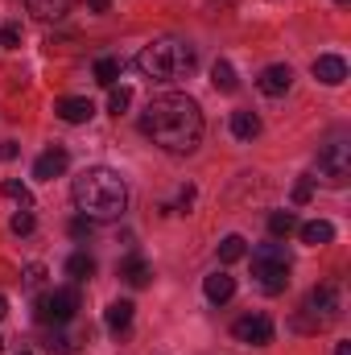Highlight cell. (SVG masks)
<instances>
[{
  "label": "cell",
  "instance_id": "obj_1",
  "mask_svg": "<svg viewBox=\"0 0 351 355\" xmlns=\"http://www.w3.org/2000/svg\"><path fill=\"white\" fill-rule=\"evenodd\" d=\"M141 132L166 153H194L203 141V112L190 95H157L141 112Z\"/></svg>",
  "mask_w": 351,
  "mask_h": 355
},
{
  "label": "cell",
  "instance_id": "obj_2",
  "mask_svg": "<svg viewBox=\"0 0 351 355\" xmlns=\"http://www.w3.org/2000/svg\"><path fill=\"white\" fill-rule=\"evenodd\" d=\"M71 198H75V207L87 215L91 223L95 219H120L124 207H128V186H124V178L116 170L91 166V170H83L71 182Z\"/></svg>",
  "mask_w": 351,
  "mask_h": 355
},
{
  "label": "cell",
  "instance_id": "obj_3",
  "mask_svg": "<svg viewBox=\"0 0 351 355\" xmlns=\"http://www.w3.org/2000/svg\"><path fill=\"white\" fill-rule=\"evenodd\" d=\"M137 67L153 83H174V79L194 71V46L190 42H178V37H157V42H149L137 54Z\"/></svg>",
  "mask_w": 351,
  "mask_h": 355
},
{
  "label": "cell",
  "instance_id": "obj_4",
  "mask_svg": "<svg viewBox=\"0 0 351 355\" xmlns=\"http://www.w3.org/2000/svg\"><path fill=\"white\" fill-rule=\"evenodd\" d=\"M289 268H293V261H289L285 244H261L252 252V277H257V285H261L264 293H285Z\"/></svg>",
  "mask_w": 351,
  "mask_h": 355
},
{
  "label": "cell",
  "instance_id": "obj_5",
  "mask_svg": "<svg viewBox=\"0 0 351 355\" xmlns=\"http://www.w3.org/2000/svg\"><path fill=\"white\" fill-rule=\"evenodd\" d=\"M339 289L335 285H318V289H310V297H306V306H302V314H298V331H327L335 318H339Z\"/></svg>",
  "mask_w": 351,
  "mask_h": 355
},
{
  "label": "cell",
  "instance_id": "obj_6",
  "mask_svg": "<svg viewBox=\"0 0 351 355\" xmlns=\"http://www.w3.org/2000/svg\"><path fill=\"white\" fill-rule=\"evenodd\" d=\"M79 289L75 285H62V289H50V293H42L37 302H33V318L37 322H46V327H67L75 314H79Z\"/></svg>",
  "mask_w": 351,
  "mask_h": 355
},
{
  "label": "cell",
  "instance_id": "obj_7",
  "mask_svg": "<svg viewBox=\"0 0 351 355\" xmlns=\"http://www.w3.org/2000/svg\"><path fill=\"white\" fill-rule=\"evenodd\" d=\"M318 178H323L327 186L343 190V186L351 182V145H343V141L327 145V149L318 153Z\"/></svg>",
  "mask_w": 351,
  "mask_h": 355
},
{
  "label": "cell",
  "instance_id": "obj_8",
  "mask_svg": "<svg viewBox=\"0 0 351 355\" xmlns=\"http://www.w3.org/2000/svg\"><path fill=\"white\" fill-rule=\"evenodd\" d=\"M232 335L248 347H264V343H273V318L268 314H244V318H236Z\"/></svg>",
  "mask_w": 351,
  "mask_h": 355
},
{
  "label": "cell",
  "instance_id": "obj_9",
  "mask_svg": "<svg viewBox=\"0 0 351 355\" xmlns=\"http://www.w3.org/2000/svg\"><path fill=\"white\" fill-rule=\"evenodd\" d=\"M54 116H58L62 124H87L91 116H95V103L83 99V95H67V99L54 103Z\"/></svg>",
  "mask_w": 351,
  "mask_h": 355
},
{
  "label": "cell",
  "instance_id": "obj_10",
  "mask_svg": "<svg viewBox=\"0 0 351 355\" xmlns=\"http://www.w3.org/2000/svg\"><path fill=\"white\" fill-rule=\"evenodd\" d=\"M67 166H71V153H67V149H46V153L33 162V178H37V182H54V178L67 174Z\"/></svg>",
  "mask_w": 351,
  "mask_h": 355
},
{
  "label": "cell",
  "instance_id": "obj_11",
  "mask_svg": "<svg viewBox=\"0 0 351 355\" xmlns=\"http://www.w3.org/2000/svg\"><path fill=\"white\" fill-rule=\"evenodd\" d=\"M257 87H261V95H268V99H277V95H285V91L293 87V71L289 67H264L261 79H257Z\"/></svg>",
  "mask_w": 351,
  "mask_h": 355
},
{
  "label": "cell",
  "instance_id": "obj_12",
  "mask_svg": "<svg viewBox=\"0 0 351 355\" xmlns=\"http://www.w3.org/2000/svg\"><path fill=\"white\" fill-rule=\"evenodd\" d=\"M314 79L327 83V87H339V83L348 79V62H343L339 54H318V58H314Z\"/></svg>",
  "mask_w": 351,
  "mask_h": 355
},
{
  "label": "cell",
  "instance_id": "obj_13",
  "mask_svg": "<svg viewBox=\"0 0 351 355\" xmlns=\"http://www.w3.org/2000/svg\"><path fill=\"white\" fill-rule=\"evenodd\" d=\"M298 236H302V244H310V248H323V244H331V240H335V223H327V219L298 223Z\"/></svg>",
  "mask_w": 351,
  "mask_h": 355
},
{
  "label": "cell",
  "instance_id": "obj_14",
  "mask_svg": "<svg viewBox=\"0 0 351 355\" xmlns=\"http://www.w3.org/2000/svg\"><path fill=\"white\" fill-rule=\"evenodd\" d=\"M203 293L211 297V302H232L236 297V277H228V272H211L207 281H203Z\"/></svg>",
  "mask_w": 351,
  "mask_h": 355
},
{
  "label": "cell",
  "instance_id": "obj_15",
  "mask_svg": "<svg viewBox=\"0 0 351 355\" xmlns=\"http://www.w3.org/2000/svg\"><path fill=\"white\" fill-rule=\"evenodd\" d=\"M232 137L236 141H257L261 137V116L257 112H232Z\"/></svg>",
  "mask_w": 351,
  "mask_h": 355
},
{
  "label": "cell",
  "instance_id": "obj_16",
  "mask_svg": "<svg viewBox=\"0 0 351 355\" xmlns=\"http://www.w3.org/2000/svg\"><path fill=\"white\" fill-rule=\"evenodd\" d=\"M132 310H137V306H132V302H124V297H120V302H112V306L103 310L108 331H116V335H120V331H128V327H132Z\"/></svg>",
  "mask_w": 351,
  "mask_h": 355
},
{
  "label": "cell",
  "instance_id": "obj_17",
  "mask_svg": "<svg viewBox=\"0 0 351 355\" xmlns=\"http://www.w3.org/2000/svg\"><path fill=\"white\" fill-rule=\"evenodd\" d=\"M211 87L223 91V95H232V91L240 87V79H236V67H232L228 58H219V62L211 67Z\"/></svg>",
  "mask_w": 351,
  "mask_h": 355
},
{
  "label": "cell",
  "instance_id": "obj_18",
  "mask_svg": "<svg viewBox=\"0 0 351 355\" xmlns=\"http://www.w3.org/2000/svg\"><path fill=\"white\" fill-rule=\"evenodd\" d=\"M75 8V0H29V12L42 17V21H58Z\"/></svg>",
  "mask_w": 351,
  "mask_h": 355
},
{
  "label": "cell",
  "instance_id": "obj_19",
  "mask_svg": "<svg viewBox=\"0 0 351 355\" xmlns=\"http://www.w3.org/2000/svg\"><path fill=\"white\" fill-rule=\"evenodd\" d=\"M120 281H128L132 289L149 285V265H145L141 257H124V261H120Z\"/></svg>",
  "mask_w": 351,
  "mask_h": 355
},
{
  "label": "cell",
  "instance_id": "obj_20",
  "mask_svg": "<svg viewBox=\"0 0 351 355\" xmlns=\"http://www.w3.org/2000/svg\"><path fill=\"white\" fill-rule=\"evenodd\" d=\"M298 232V215L293 211H273L268 215V236L273 240H285V236H293Z\"/></svg>",
  "mask_w": 351,
  "mask_h": 355
},
{
  "label": "cell",
  "instance_id": "obj_21",
  "mask_svg": "<svg viewBox=\"0 0 351 355\" xmlns=\"http://www.w3.org/2000/svg\"><path fill=\"white\" fill-rule=\"evenodd\" d=\"M248 257V240L244 236H223L219 240V261L223 265H236V261H244Z\"/></svg>",
  "mask_w": 351,
  "mask_h": 355
},
{
  "label": "cell",
  "instance_id": "obj_22",
  "mask_svg": "<svg viewBox=\"0 0 351 355\" xmlns=\"http://www.w3.org/2000/svg\"><path fill=\"white\" fill-rule=\"evenodd\" d=\"M120 58H95V83H103V87H116V79H120Z\"/></svg>",
  "mask_w": 351,
  "mask_h": 355
},
{
  "label": "cell",
  "instance_id": "obj_23",
  "mask_svg": "<svg viewBox=\"0 0 351 355\" xmlns=\"http://www.w3.org/2000/svg\"><path fill=\"white\" fill-rule=\"evenodd\" d=\"M67 272H71L75 281H91V277H95V257H87V252H75V257L67 261Z\"/></svg>",
  "mask_w": 351,
  "mask_h": 355
},
{
  "label": "cell",
  "instance_id": "obj_24",
  "mask_svg": "<svg viewBox=\"0 0 351 355\" xmlns=\"http://www.w3.org/2000/svg\"><path fill=\"white\" fill-rule=\"evenodd\" d=\"M0 190H4V198H12V202H21V207H33V194H29V186H25V182L4 178V182H0Z\"/></svg>",
  "mask_w": 351,
  "mask_h": 355
},
{
  "label": "cell",
  "instance_id": "obj_25",
  "mask_svg": "<svg viewBox=\"0 0 351 355\" xmlns=\"http://www.w3.org/2000/svg\"><path fill=\"white\" fill-rule=\"evenodd\" d=\"M128 103H132V87H112V95H108V112L112 116L128 112Z\"/></svg>",
  "mask_w": 351,
  "mask_h": 355
},
{
  "label": "cell",
  "instance_id": "obj_26",
  "mask_svg": "<svg viewBox=\"0 0 351 355\" xmlns=\"http://www.w3.org/2000/svg\"><path fill=\"white\" fill-rule=\"evenodd\" d=\"M8 227H12V236H29V232H33V227H37V219H33V215H29V211H17V215H12V223H8Z\"/></svg>",
  "mask_w": 351,
  "mask_h": 355
},
{
  "label": "cell",
  "instance_id": "obj_27",
  "mask_svg": "<svg viewBox=\"0 0 351 355\" xmlns=\"http://www.w3.org/2000/svg\"><path fill=\"white\" fill-rule=\"evenodd\" d=\"M0 46H8V50L21 46V25H17V21H8V25L0 29Z\"/></svg>",
  "mask_w": 351,
  "mask_h": 355
},
{
  "label": "cell",
  "instance_id": "obj_28",
  "mask_svg": "<svg viewBox=\"0 0 351 355\" xmlns=\"http://www.w3.org/2000/svg\"><path fill=\"white\" fill-rule=\"evenodd\" d=\"M42 277H46V265H25V277H21V285L37 289V285H42Z\"/></svg>",
  "mask_w": 351,
  "mask_h": 355
},
{
  "label": "cell",
  "instance_id": "obj_29",
  "mask_svg": "<svg viewBox=\"0 0 351 355\" xmlns=\"http://www.w3.org/2000/svg\"><path fill=\"white\" fill-rule=\"evenodd\" d=\"M71 236H75V240H83V236H91V219H87V215L71 219Z\"/></svg>",
  "mask_w": 351,
  "mask_h": 355
},
{
  "label": "cell",
  "instance_id": "obj_30",
  "mask_svg": "<svg viewBox=\"0 0 351 355\" xmlns=\"http://www.w3.org/2000/svg\"><path fill=\"white\" fill-rule=\"evenodd\" d=\"M310 194H314V186H310V178H302L293 186V202H310Z\"/></svg>",
  "mask_w": 351,
  "mask_h": 355
},
{
  "label": "cell",
  "instance_id": "obj_31",
  "mask_svg": "<svg viewBox=\"0 0 351 355\" xmlns=\"http://www.w3.org/2000/svg\"><path fill=\"white\" fill-rule=\"evenodd\" d=\"M178 207H182V211H190V207H194V186H182V194H178Z\"/></svg>",
  "mask_w": 351,
  "mask_h": 355
},
{
  "label": "cell",
  "instance_id": "obj_32",
  "mask_svg": "<svg viewBox=\"0 0 351 355\" xmlns=\"http://www.w3.org/2000/svg\"><path fill=\"white\" fill-rule=\"evenodd\" d=\"M17 157V145L12 141H0V162H12Z\"/></svg>",
  "mask_w": 351,
  "mask_h": 355
},
{
  "label": "cell",
  "instance_id": "obj_33",
  "mask_svg": "<svg viewBox=\"0 0 351 355\" xmlns=\"http://www.w3.org/2000/svg\"><path fill=\"white\" fill-rule=\"evenodd\" d=\"M87 8L91 12H108V0H87Z\"/></svg>",
  "mask_w": 351,
  "mask_h": 355
},
{
  "label": "cell",
  "instance_id": "obj_34",
  "mask_svg": "<svg viewBox=\"0 0 351 355\" xmlns=\"http://www.w3.org/2000/svg\"><path fill=\"white\" fill-rule=\"evenodd\" d=\"M335 355H351V343H339V347H335Z\"/></svg>",
  "mask_w": 351,
  "mask_h": 355
},
{
  "label": "cell",
  "instance_id": "obj_35",
  "mask_svg": "<svg viewBox=\"0 0 351 355\" xmlns=\"http://www.w3.org/2000/svg\"><path fill=\"white\" fill-rule=\"evenodd\" d=\"M4 314H8V297H0V318H4Z\"/></svg>",
  "mask_w": 351,
  "mask_h": 355
},
{
  "label": "cell",
  "instance_id": "obj_36",
  "mask_svg": "<svg viewBox=\"0 0 351 355\" xmlns=\"http://www.w3.org/2000/svg\"><path fill=\"white\" fill-rule=\"evenodd\" d=\"M17 355H33V352H17Z\"/></svg>",
  "mask_w": 351,
  "mask_h": 355
},
{
  "label": "cell",
  "instance_id": "obj_37",
  "mask_svg": "<svg viewBox=\"0 0 351 355\" xmlns=\"http://www.w3.org/2000/svg\"><path fill=\"white\" fill-rule=\"evenodd\" d=\"M335 4H348V0H335Z\"/></svg>",
  "mask_w": 351,
  "mask_h": 355
},
{
  "label": "cell",
  "instance_id": "obj_38",
  "mask_svg": "<svg viewBox=\"0 0 351 355\" xmlns=\"http://www.w3.org/2000/svg\"><path fill=\"white\" fill-rule=\"evenodd\" d=\"M0 352H4V339H0Z\"/></svg>",
  "mask_w": 351,
  "mask_h": 355
}]
</instances>
